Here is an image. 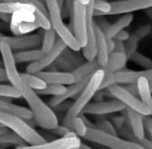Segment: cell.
Here are the masks:
<instances>
[{"instance_id":"cell-16","label":"cell","mask_w":152,"mask_h":149,"mask_svg":"<svg viewBox=\"0 0 152 149\" xmlns=\"http://www.w3.org/2000/svg\"><path fill=\"white\" fill-rule=\"evenodd\" d=\"M38 77L44 80L46 84H61V86H70L74 82V77L72 72L61 71H42L36 73Z\"/></svg>"},{"instance_id":"cell-8","label":"cell","mask_w":152,"mask_h":149,"mask_svg":"<svg viewBox=\"0 0 152 149\" xmlns=\"http://www.w3.org/2000/svg\"><path fill=\"white\" fill-rule=\"evenodd\" d=\"M107 90L112 94V96L120 100L125 105V107L137 111V113H140L143 116H149V111L146 107V105L141 101V99L129 93L124 87L115 84L108 87Z\"/></svg>"},{"instance_id":"cell-52","label":"cell","mask_w":152,"mask_h":149,"mask_svg":"<svg viewBox=\"0 0 152 149\" xmlns=\"http://www.w3.org/2000/svg\"><path fill=\"white\" fill-rule=\"evenodd\" d=\"M79 1H80V2L83 3V4L87 5L88 3H89V1H90V0H79Z\"/></svg>"},{"instance_id":"cell-48","label":"cell","mask_w":152,"mask_h":149,"mask_svg":"<svg viewBox=\"0 0 152 149\" xmlns=\"http://www.w3.org/2000/svg\"><path fill=\"white\" fill-rule=\"evenodd\" d=\"M77 149H92L90 146H88V145H86V144H83V142L80 143V145H79V147Z\"/></svg>"},{"instance_id":"cell-4","label":"cell","mask_w":152,"mask_h":149,"mask_svg":"<svg viewBox=\"0 0 152 149\" xmlns=\"http://www.w3.org/2000/svg\"><path fill=\"white\" fill-rule=\"evenodd\" d=\"M85 139L110 149H145L134 141L124 140L118 136L106 134L97 128H88Z\"/></svg>"},{"instance_id":"cell-14","label":"cell","mask_w":152,"mask_h":149,"mask_svg":"<svg viewBox=\"0 0 152 149\" xmlns=\"http://www.w3.org/2000/svg\"><path fill=\"white\" fill-rule=\"evenodd\" d=\"M92 75H93V74H92ZM92 75L86 76L85 78H83V79L79 80V81L73 82V84H70V86L66 87L65 92H64L61 95H58V96H52V98H51L50 101H49L48 105L51 107V109H53V107L57 106V105L61 104V103L65 102L67 99L76 98V97L81 93V91L86 88V86L89 84Z\"/></svg>"},{"instance_id":"cell-40","label":"cell","mask_w":152,"mask_h":149,"mask_svg":"<svg viewBox=\"0 0 152 149\" xmlns=\"http://www.w3.org/2000/svg\"><path fill=\"white\" fill-rule=\"evenodd\" d=\"M70 130L71 129L65 125H57L56 127H55L53 130H51V131L54 132V134H57V136H59L61 138H63V137L65 136L66 134H68Z\"/></svg>"},{"instance_id":"cell-24","label":"cell","mask_w":152,"mask_h":149,"mask_svg":"<svg viewBox=\"0 0 152 149\" xmlns=\"http://www.w3.org/2000/svg\"><path fill=\"white\" fill-rule=\"evenodd\" d=\"M36 9L31 4L25 2H0V13H5L12 15L18 11H34Z\"/></svg>"},{"instance_id":"cell-5","label":"cell","mask_w":152,"mask_h":149,"mask_svg":"<svg viewBox=\"0 0 152 149\" xmlns=\"http://www.w3.org/2000/svg\"><path fill=\"white\" fill-rule=\"evenodd\" d=\"M34 11H18L12 14L10 28L14 36H24L40 28Z\"/></svg>"},{"instance_id":"cell-6","label":"cell","mask_w":152,"mask_h":149,"mask_svg":"<svg viewBox=\"0 0 152 149\" xmlns=\"http://www.w3.org/2000/svg\"><path fill=\"white\" fill-rule=\"evenodd\" d=\"M87 5L83 4L79 0H75L71 14L72 32L83 48L87 44Z\"/></svg>"},{"instance_id":"cell-21","label":"cell","mask_w":152,"mask_h":149,"mask_svg":"<svg viewBox=\"0 0 152 149\" xmlns=\"http://www.w3.org/2000/svg\"><path fill=\"white\" fill-rule=\"evenodd\" d=\"M132 20H133L132 14L131 13L124 14V15L121 16L116 22L110 23V27H108V29L104 32V34H105V37L107 39H110V40H112V39H114V37L116 36L119 32H121V30H123L124 28H126L127 26L130 25Z\"/></svg>"},{"instance_id":"cell-49","label":"cell","mask_w":152,"mask_h":149,"mask_svg":"<svg viewBox=\"0 0 152 149\" xmlns=\"http://www.w3.org/2000/svg\"><path fill=\"white\" fill-rule=\"evenodd\" d=\"M7 131H9V129H7V127L0 125V134H5V132H7Z\"/></svg>"},{"instance_id":"cell-19","label":"cell","mask_w":152,"mask_h":149,"mask_svg":"<svg viewBox=\"0 0 152 149\" xmlns=\"http://www.w3.org/2000/svg\"><path fill=\"white\" fill-rule=\"evenodd\" d=\"M127 57L124 53L115 52L112 51L108 55V61L105 66L101 68L105 73H116L118 71H121V69L126 66Z\"/></svg>"},{"instance_id":"cell-30","label":"cell","mask_w":152,"mask_h":149,"mask_svg":"<svg viewBox=\"0 0 152 149\" xmlns=\"http://www.w3.org/2000/svg\"><path fill=\"white\" fill-rule=\"evenodd\" d=\"M66 90L65 86L54 84H47L46 88L40 91H36L38 95H51V96H58L61 95Z\"/></svg>"},{"instance_id":"cell-51","label":"cell","mask_w":152,"mask_h":149,"mask_svg":"<svg viewBox=\"0 0 152 149\" xmlns=\"http://www.w3.org/2000/svg\"><path fill=\"white\" fill-rule=\"evenodd\" d=\"M148 88H149V91L152 93V80H148Z\"/></svg>"},{"instance_id":"cell-10","label":"cell","mask_w":152,"mask_h":149,"mask_svg":"<svg viewBox=\"0 0 152 149\" xmlns=\"http://www.w3.org/2000/svg\"><path fill=\"white\" fill-rule=\"evenodd\" d=\"M2 42L7 43L12 50H27L38 47L42 43L41 34H28L24 36H4Z\"/></svg>"},{"instance_id":"cell-54","label":"cell","mask_w":152,"mask_h":149,"mask_svg":"<svg viewBox=\"0 0 152 149\" xmlns=\"http://www.w3.org/2000/svg\"><path fill=\"white\" fill-rule=\"evenodd\" d=\"M0 36H3V34H2V32H0Z\"/></svg>"},{"instance_id":"cell-12","label":"cell","mask_w":152,"mask_h":149,"mask_svg":"<svg viewBox=\"0 0 152 149\" xmlns=\"http://www.w3.org/2000/svg\"><path fill=\"white\" fill-rule=\"evenodd\" d=\"M125 114V121L126 123H129V127H130V131L128 128L124 129V134L127 137H132L137 140L145 138V128H144V116L137 113V111H133L131 109H124Z\"/></svg>"},{"instance_id":"cell-43","label":"cell","mask_w":152,"mask_h":149,"mask_svg":"<svg viewBox=\"0 0 152 149\" xmlns=\"http://www.w3.org/2000/svg\"><path fill=\"white\" fill-rule=\"evenodd\" d=\"M113 124H114L115 127L119 128V129H122L124 127V125L126 124L124 117H120V116H116V117L113 119Z\"/></svg>"},{"instance_id":"cell-36","label":"cell","mask_w":152,"mask_h":149,"mask_svg":"<svg viewBox=\"0 0 152 149\" xmlns=\"http://www.w3.org/2000/svg\"><path fill=\"white\" fill-rule=\"evenodd\" d=\"M74 2H75V0H65L64 1L63 7H61V17H63V19H67V18L71 17Z\"/></svg>"},{"instance_id":"cell-18","label":"cell","mask_w":152,"mask_h":149,"mask_svg":"<svg viewBox=\"0 0 152 149\" xmlns=\"http://www.w3.org/2000/svg\"><path fill=\"white\" fill-rule=\"evenodd\" d=\"M0 112L18 116V117L22 118L24 120L32 119V114L29 111V109L11 102V100L9 98L0 97Z\"/></svg>"},{"instance_id":"cell-50","label":"cell","mask_w":152,"mask_h":149,"mask_svg":"<svg viewBox=\"0 0 152 149\" xmlns=\"http://www.w3.org/2000/svg\"><path fill=\"white\" fill-rule=\"evenodd\" d=\"M146 13H147V15L149 16V18L152 20V7L151 9H148V10H146Z\"/></svg>"},{"instance_id":"cell-41","label":"cell","mask_w":152,"mask_h":149,"mask_svg":"<svg viewBox=\"0 0 152 149\" xmlns=\"http://www.w3.org/2000/svg\"><path fill=\"white\" fill-rule=\"evenodd\" d=\"M131 141H134V142L139 143V144L141 145V146H143L145 149H152V140L147 139L146 137L144 139H141V140H137V139L132 138Z\"/></svg>"},{"instance_id":"cell-47","label":"cell","mask_w":152,"mask_h":149,"mask_svg":"<svg viewBox=\"0 0 152 149\" xmlns=\"http://www.w3.org/2000/svg\"><path fill=\"white\" fill-rule=\"evenodd\" d=\"M11 18L12 15H9V14L5 13H0V19L2 20L4 23H10L11 22Z\"/></svg>"},{"instance_id":"cell-32","label":"cell","mask_w":152,"mask_h":149,"mask_svg":"<svg viewBox=\"0 0 152 149\" xmlns=\"http://www.w3.org/2000/svg\"><path fill=\"white\" fill-rule=\"evenodd\" d=\"M129 61H131L132 63L137 64V65L143 67L144 69H151L152 68V59L150 57H146V55L142 54L140 52H134L130 57Z\"/></svg>"},{"instance_id":"cell-23","label":"cell","mask_w":152,"mask_h":149,"mask_svg":"<svg viewBox=\"0 0 152 149\" xmlns=\"http://www.w3.org/2000/svg\"><path fill=\"white\" fill-rule=\"evenodd\" d=\"M43 52L41 49H27V50H20L14 53V59L16 64L23 63H34L42 57Z\"/></svg>"},{"instance_id":"cell-42","label":"cell","mask_w":152,"mask_h":149,"mask_svg":"<svg viewBox=\"0 0 152 149\" xmlns=\"http://www.w3.org/2000/svg\"><path fill=\"white\" fill-rule=\"evenodd\" d=\"M129 37H130V34H129L128 32H126V30L123 29V30H121V32H119L118 34L114 37V40L120 41V42H126L129 39Z\"/></svg>"},{"instance_id":"cell-29","label":"cell","mask_w":152,"mask_h":149,"mask_svg":"<svg viewBox=\"0 0 152 149\" xmlns=\"http://www.w3.org/2000/svg\"><path fill=\"white\" fill-rule=\"evenodd\" d=\"M71 130L75 132L79 138H85L88 131V127L85 124V122H83V120L81 119L80 116H77V117H75L72 120Z\"/></svg>"},{"instance_id":"cell-44","label":"cell","mask_w":152,"mask_h":149,"mask_svg":"<svg viewBox=\"0 0 152 149\" xmlns=\"http://www.w3.org/2000/svg\"><path fill=\"white\" fill-rule=\"evenodd\" d=\"M113 40H114V39H113ZM113 51H115V52L124 53V54H125L124 42H120V41L114 40V49H113Z\"/></svg>"},{"instance_id":"cell-11","label":"cell","mask_w":152,"mask_h":149,"mask_svg":"<svg viewBox=\"0 0 152 149\" xmlns=\"http://www.w3.org/2000/svg\"><path fill=\"white\" fill-rule=\"evenodd\" d=\"M112 9L107 16L124 15L132 12L148 10L152 7V0H119L110 2Z\"/></svg>"},{"instance_id":"cell-9","label":"cell","mask_w":152,"mask_h":149,"mask_svg":"<svg viewBox=\"0 0 152 149\" xmlns=\"http://www.w3.org/2000/svg\"><path fill=\"white\" fill-rule=\"evenodd\" d=\"M126 109L125 105L118 99H113L108 101H96V102H90L87 106L83 109V115H96L103 116L108 114L119 113L123 112Z\"/></svg>"},{"instance_id":"cell-28","label":"cell","mask_w":152,"mask_h":149,"mask_svg":"<svg viewBox=\"0 0 152 149\" xmlns=\"http://www.w3.org/2000/svg\"><path fill=\"white\" fill-rule=\"evenodd\" d=\"M112 5L110 2L105 0H94V17L99 16H107L110 13Z\"/></svg>"},{"instance_id":"cell-34","label":"cell","mask_w":152,"mask_h":149,"mask_svg":"<svg viewBox=\"0 0 152 149\" xmlns=\"http://www.w3.org/2000/svg\"><path fill=\"white\" fill-rule=\"evenodd\" d=\"M96 128L101 131H104L106 134H114V136H117V129L116 127L114 126V124L112 122L107 121V120H101V121L97 122L96 124Z\"/></svg>"},{"instance_id":"cell-55","label":"cell","mask_w":152,"mask_h":149,"mask_svg":"<svg viewBox=\"0 0 152 149\" xmlns=\"http://www.w3.org/2000/svg\"><path fill=\"white\" fill-rule=\"evenodd\" d=\"M73 149H77V148H73Z\"/></svg>"},{"instance_id":"cell-17","label":"cell","mask_w":152,"mask_h":149,"mask_svg":"<svg viewBox=\"0 0 152 149\" xmlns=\"http://www.w3.org/2000/svg\"><path fill=\"white\" fill-rule=\"evenodd\" d=\"M94 29H95V37H96V50H97V55H96V61L99 63L101 68L106 65L108 61V51L107 41L104 32L98 27L94 22Z\"/></svg>"},{"instance_id":"cell-27","label":"cell","mask_w":152,"mask_h":149,"mask_svg":"<svg viewBox=\"0 0 152 149\" xmlns=\"http://www.w3.org/2000/svg\"><path fill=\"white\" fill-rule=\"evenodd\" d=\"M0 145H3V146L14 145V146L20 147L25 145V141L15 132L7 131L5 134H0Z\"/></svg>"},{"instance_id":"cell-45","label":"cell","mask_w":152,"mask_h":149,"mask_svg":"<svg viewBox=\"0 0 152 149\" xmlns=\"http://www.w3.org/2000/svg\"><path fill=\"white\" fill-rule=\"evenodd\" d=\"M128 86H125L124 88L126 89L127 91H128L129 93H131L132 95H134V96H137V82H134V84H127Z\"/></svg>"},{"instance_id":"cell-15","label":"cell","mask_w":152,"mask_h":149,"mask_svg":"<svg viewBox=\"0 0 152 149\" xmlns=\"http://www.w3.org/2000/svg\"><path fill=\"white\" fill-rule=\"evenodd\" d=\"M140 78H145L147 80H152V68L145 69L142 71H131V70H124L118 71L114 74L115 84H134Z\"/></svg>"},{"instance_id":"cell-13","label":"cell","mask_w":152,"mask_h":149,"mask_svg":"<svg viewBox=\"0 0 152 149\" xmlns=\"http://www.w3.org/2000/svg\"><path fill=\"white\" fill-rule=\"evenodd\" d=\"M81 141L79 137H75V138H67V137H63V138L56 139L53 141H46L45 143L42 144H36V145H24V146L17 147L15 149H73V148H78L80 145Z\"/></svg>"},{"instance_id":"cell-3","label":"cell","mask_w":152,"mask_h":149,"mask_svg":"<svg viewBox=\"0 0 152 149\" xmlns=\"http://www.w3.org/2000/svg\"><path fill=\"white\" fill-rule=\"evenodd\" d=\"M0 125L4 126L7 129H11L13 132L17 134L20 138L25 141V143L29 145L42 144L46 142V139L40 132L37 131L34 127L30 126L26 122V120L18 116L0 112Z\"/></svg>"},{"instance_id":"cell-25","label":"cell","mask_w":152,"mask_h":149,"mask_svg":"<svg viewBox=\"0 0 152 149\" xmlns=\"http://www.w3.org/2000/svg\"><path fill=\"white\" fill-rule=\"evenodd\" d=\"M20 76H21L22 80L29 87L30 89L34 91H40V90H43V89L46 88L47 84L42 80L40 77L36 75V74H30V73H20Z\"/></svg>"},{"instance_id":"cell-37","label":"cell","mask_w":152,"mask_h":149,"mask_svg":"<svg viewBox=\"0 0 152 149\" xmlns=\"http://www.w3.org/2000/svg\"><path fill=\"white\" fill-rule=\"evenodd\" d=\"M54 63H55V68L61 69V72H72L71 70L73 69V66L69 62L66 61L65 59H63L61 57H59Z\"/></svg>"},{"instance_id":"cell-2","label":"cell","mask_w":152,"mask_h":149,"mask_svg":"<svg viewBox=\"0 0 152 149\" xmlns=\"http://www.w3.org/2000/svg\"><path fill=\"white\" fill-rule=\"evenodd\" d=\"M104 76V72L102 69H99L93 73L91 76L89 84L86 86V88L81 91V93L75 98V101L70 105L69 109L67 111V114L64 117L63 125L67 126L71 129L72 120L75 117L79 116L83 113V109L90 103V101L95 97L96 93L100 90V84L102 82Z\"/></svg>"},{"instance_id":"cell-26","label":"cell","mask_w":152,"mask_h":149,"mask_svg":"<svg viewBox=\"0 0 152 149\" xmlns=\"http://www.w3.org/2000/svg\"><path fill=\"white\" fill-rule=\"evenodd\" d=\"M42 34V47H41V50L43 53L48 52L49 50H51L53 46H54L55 42H56L57 38H56V32L53 30V28L47 30H43Z\"/></svg>"},{"instance_id":"cell-39","label":"cell","mask_w":152,"mask_h":149,"mask_svg":"<svg viewBox=\"0 0 152 149\" xmlns=\"http://www.w3.org/2000/svg\"><path fill=\"white\" fill-rule=\"evenodd\" d=\"M144 128L148 131L150 140H152V117L151 116H144Z\"/></svg>"},{"instance_id":"cell-22","label":"cell","mask_w":152,"mask_h":149,"mask_svg":"<svg viewBox=\"0 0 152 149\" xmlns=\"http://www.w3.org/2000/svg\"><path fill=\"white\" fill-rule=\"evenodd\" d=\"M137 86L140 99L148 109L149 116L152 117V93L150 92L149 88H148V80L145 78H140L137 81Z\"/></svg>"},{"instance_id":"cell-35","label":"cell","mask_w":152,"mask_h":149,"mask_svg":"<svg viewBox=\"0 0 152 149\" xmlns=\"http://www.w3.org/2000/svg\"><path fill=\"white\" fill-rule=\"evenodd\" d=\"M137 45H139V42L135 40H133L132 38L129 37V39L124 42V46H125V55H126L127 59L129 61V57L133 54L134 52H137Z\"/></svg>"},{"instance_id":"cell-33","label":"cell","mask_w":152,"mask_h":149,"mask_svg":"<svg viewBox=\"0 0 152 149\" xmlns=\"http://www.w3.org/2000/svg\"><path fill=\"white\" fill-rule=\"evenodd\" d=\"M152 30V26L149 24H146V25H142L139 28L134 30L132 34H130V38H132L133 40L140 42L141 40H143L144 38H146L147 36H149V34Z\"/></svg>"},{"instance_id":"cell-46","label":"cell","mask_w":152,"mask_h":149,"mask_svg":"<svg viewBox=\"0 0 152 149\" xmlns=\"http://www.w3.org/2000/svg\"><path fill=\"white\" fill-rule=\"evenodd\" d=\"M7 81H9V80H7V73H5L4 68L0 67V82H7Z\"/></svg>"},{"instance_id":"cell-31","label":"cell","mask_w":152,"mask_h":149,"mask_svg":"<svg viewBox=\"0 0 152 149\" xmlns=\"http://www.w3.org/2000/svg\"><path fill=\"white\" fill-rule=\"evenodd\" d=\"M0 97L2 98H21L20 92L12 84H0Z\"/></svg>"},{"instance_id":"cell-20","label":"cell","mask_w":152,"mask_h":149,"mask_svg":"<svg viewBox=\"0 0 152 149\" xmlns=\"http://www.w3.org/2000/svg\"><path fill=\"white\" fill-rule=\"evenodd\" d=\"M101 69V66L99 65L97 61H87V63L81 64L80 66L76 67L72 70V74L74 77V82H77L85 78L88 75H92L95 71Z\"/></svg>"},{"instance_id":"cell-1","label":"cell","mask_w":152,"mask_h":149,"mask_svg":"<svg viewBox=\"0 0 152 149\" xmlns=\"http://www.w3.org/2000/svg\"><path fill=\"white\" fill-rule=\"evenodd\" d=\"M0 54L2 57L3 68L7 76V80L13 87H15L21 94V97L27 102L29 111L32 114V119L36 124L45 130H53L58 125V119L56 114L47 103L41 99L40 95L32 89H30L22 80L20 72L16 67L14 59V51L7 43L0 44Z\"/></svg>"},{"instance_id":"cell-38","label":"cell","mask_w":152,"mask_h":149,"mask_svg":"<svg viewBox=\"0 0 152 149\" xmlns=\"http://www.w3.org/2000/svg\"><path fill=\"white\" fill-rule=\"evenodd\" d=\"M94 22L95 24L102 30L103 32H105L106 30L108 29L110 23L107 21V20L104 18V16H99V17H94Z\"/></svg>"},{"instance_id":"cell-7","label":"cell","mask_w":152,"mask_h":149,"mask_svg":"<svg viewBox=\"0 0 152 149\" xmlns=\"http://www.w3.org/2000/svg\"><path fill=\"white\" fill-rule=\"evenodd\" d=\"M67 48V45L58 38L55 42L54 46L51 48V50H49L46 53H43L40 59L28 65V67L26 68V72L30 74H36L44 71L45 69L50 67L52 64H54V62L61 57L64 50Z\"/></svg>"},{"instance_id":"cell-53","label":"cell","mask_w":152,"mask_h":149,"mask_svg":"<svg viewBox=\"0 0 152 149\" xmlns=\"http://www.w3.org/2000/svg\"><path fill=\"white\" fill-rule=\"evenodd\" d=\"M3 37H4V34H3V36H0V44H1V42H2V39H3Z\"/></svg>"}]
</instances>
